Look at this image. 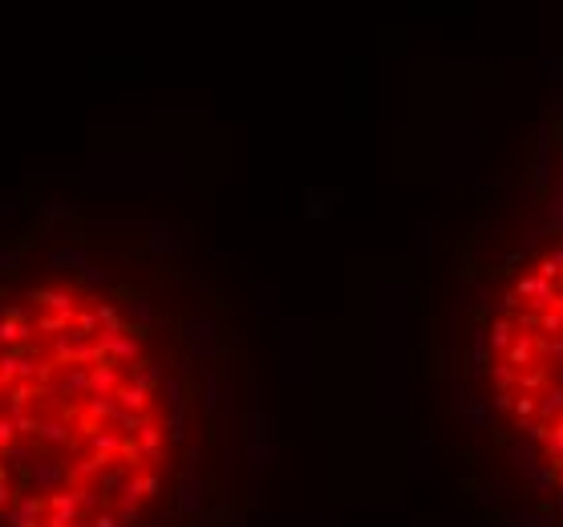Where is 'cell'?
Listing matches in <instances>:
<instances>
[{"label":"cell","mask_w":563,"mask_h":527,"mask_svg":"<svg viewBox=\"0 0 563 527\" xmlns=\"http://www.w3.org/2000/svg\"><path fill=\"white\" fill-rule=\"evenodd\" d=\"M523 475H527L535 495H551L555 491V478H559V466L547 459V462H535V466H523Z\"/></svg>","instance_id":"cell-12"},{"label":"cell","mask_w":563,"mask_h":527,"mask_svg":"<svg viewBox=\"0 0 563 527\" xmlns=\"http://www.w3.org/2000/svg\"><path fill=\"white\" fill-rule=\"evenodd\" d=\"M45 264L53 272H73V276H81L89 268V252L78 244H61V247H49L45 252Z\"/></svg>","instance_id":"cell-7"},{"label":"cell","mask_w":563,"mask_h":527,"mask_svg":"<svg viewBox=\"0 0 563 527\" xmlns=\"http://www.w3.org/2000/svg\"><path fill=\"white\" fill-rule=\"evenodd\" d=\"M519 304H523V297H519V292H511V297H502V309H507V313H515Z\"/></svg>","instance_id":"cell-58"},{"label":"cell","mask_w":563,"mask_h":527,"mask_svg":"<svg viewBox=\"0 0 563 527\" xmlns=\"http://www.w3.org/2000/svg\"><path fill=\"white\" fill-rule=\"evenodd\" d=\"M41 459V446L37 442H13L0 450V462H8V471H29V462Z\"/></svg>","instance_id":"cell-14"},{"label":"cell","mask_w":563,"mask_h":527,"mask_svg":"<svg viewBox=\"0 0 563 527\" xmlns=\"http://www.w3.org/2000/svg\"><path fill=\"white\" fill-rule=\"evenodd\" d=\"M130 475H134L130 466H122V462H110V466H106V471L97 475V491H101V495H113V499H118Z\"/></svg>","instance_id":"cell-18"},{"label":"cell","mask_w":563,"mask_h":527,"mask_svg":"<svg viewBox=\"0 0 563 527\" xmlns=\"http://www.w3.org/2000/svg\"><path fill=\"white\" fill-rule=\"evenodd\" d=\"M559 272H563V268H559L555 260H543V264H539V276H543V280H555Z\"/></svg>","instance_id":"cell-56"},{"label":"cell","mask_w":563,"mask_h":527,"mask_svg":"<svg viewBox=\"0 0 563 527\" xmlns=\"http://www.w3.org/2000/svg\"><path fill=\"white\" fill-rule=\"evenodd\" d=\"M78 292L65 284V288H29V304L32 309H49V313H61V316H78Z\"/></svg>","instance_id":"cell-5"},{"label":"cell","mask_w":563,"mask_h":527,"mask_svg":"<svg viewBox=\"0 0 563 527\" xmlns=\"http://www.w3.org/2000/svg\"><path fill=\"white\" fill-rule=\"evenodd\" d=\"M502 519L511 527H551V515H543V511H507Z\"/></svg>","instance_id":"cell-36"},{"label":"cell","mask_w":563,"mask_h":527,"mask_svg":"<svg viewBox=\"0 0 563 527\" xmlns=\"http://www.w3.org/2000/svg\"><path fill=\"white\" fill-rule=\"evenodd\" d=\"M118 462H122V466H130V471H138V466H142L146 462V450H142V442H138V438H122V450H118Z\"/></svg>","instance_id":"cell-32"},{"label":"cell","mask_w":563,"mask_h":527,"mask_svg":"<svg viewBox=\"0 0 563 527\" xmlns=\"http://www.w3.org/2000/svg\"><path fill=\"white\" fill-rule=\"evenodd\" d=\"M113 515H118V523H122V527L142 523V507H138V503H118V511H113Z\"/></svg>","instance_id":"cell-45"},{"label":"cell","mask_w":563,"mask_h":527,"mask_svg":"<svg viewBox=\"0 0 563 527\" xmlns=\"http://www.w3.org/2000/svg\"><path fill=\"white\" fill-rule=\"evenodd\" d=\"M16 207V199H0V211H13Z\"/></svg>","instance_id":"cell-59"},{"label":"cell","mask_w":563,"mask_h":527,"mask_svg":"<svg viewBox=\"0 0 563 527\" xmlns=\"http://www.w3.org/2000/svg\"><path fill=\"white\" fill-rule=\"evenodd\" d=\"M0 316H8V321H29V309H25V304H4Z\"/></svg>","instance_id":"cell-55"},{"label":"cell","mask_w":563,"mask_h":527,"mask_svg":"<svg viewBox=\"0 0 563 527\" xmlns=\"http://www.w3.org/2000/svg\"><path fill=\"white\" fill-rule=\"evenodd\" d=\"M130 381H138V385H146V390H162L166 373H162L159 361H134V369H130Z\"/></svg>","instance_id":"cell-24"},{"label":"cell","mask_w":563,"mask_h":527,"mask_svg":"<svg viewBox=\"0 0 563 527\" xmlns=\"http://www.w3.org/2000/svg\"><path fill=\"white\" fill-rule=\"evenodd\" d=\"M97 345L106 349V357L118 365H130L138 361V353H142V337L130 329H101L97 333Z\"/></svg>","instance_id":"cell-4"},{"label":"cell","mask_w":563,"mask_h":527,"mask_svg":"<svg viewBox=\"0 0 563 527\" xmlns=\"http://www.w3.org/2000/svg\"><path fill=\"white\" fill-rule=\"evenodd\" d=\"M78 519V511H45V527H73Z\"/></svg>","instance_id":"cell-49"},{"label":"cell","mask_w":563,"mask_h":527,"mask_svg":"<svg viewBox=\"0 0 563 527\" xmlns=\"http://www.w3.org/2000/svg\"><path fill=\"white\" fill-rule=\"evenodd\" d=\"M97 333H101V321H97L94 304L78 309V316H73V337H97Z\"/></svg>","instance_id":"cell-33"},{"label":"cell","mask_w":563,"mask_h":527,"mask_svg":"<svg viewBox=\"0 0 563 527\" xmlns=\"http://www.w3.org/2000/svg\"><path fill=\"white\" fill-rule=\"evenodd\" d=\"M199 466H203V450H191V454H187V466H182V475H178V499H175L178 515H199V511H203V499H207V478L199 475Z\"/></svg>","instance_id":"cell-2"},{"label":"cell","mask_w":563,"mask_h":527,"mask_svg":"<svg viewBox=\"0 0 563 527\" xmlns=\"http://www.w3.org/2000/svg\"><path fill=\"white\" fill-rule=\"evenodd\" d=\"M142 499H146L142 471H134V475L126 478V487H122V495H118V503H142Z\"/></svg>","instance_id":"cell-39"},{"label":"cell","mask_w":563,"mask_h":527,"mask_svg":"<svg viewBox=\"0 0 563 527\" xmlns=\"http://www.w3.org/2000/svg\"><path fill=\"white\" fill-rule=\"evenodd\" d=\"M511 325H515V333L531 337V333H539V313H535V309H523V313L511 316Z\"/></svg>","instance_id":"cell-42"},{"label":"cell","mask_w":563,"mask_h":527,"mask_svg":"<svg viewBox=\"0 0 563 527\" xmlns=\"http://www.w3.org/2000/svg\"><path fill=\"white\" fill-rule=\"evenodd\" d=\"M175 247H178L175 223L154 219V223H150V235H146V252H150V256H175Z\"/></svg>","instance_id":"cell-11"},{"label":"cell","mask_w":563,"mask_h":527,"mask_svg":"<svg viewBox=\"0 0 563 527\" xmlns=\"http://www.w3.org/2000/svg\"><path fill=\"white\" fill-rule=\"evenodd\" d=\"M203 410L207 414L219 410V378L215 373H207V381H203Z\"/></svg>","instance_id":"cell-43"},{"label":"cell","mask_w":563,"mask_h":527,"mask_svg":"<svg viewBox=\"0 0 563 527\" xmlns=\"http://www.w3.org/2000/svg\"><path fill=\"white\" fill-rule=\"evenodd\" d=\"M20 260H25L20 247H0V276H16V272H20Z\"/></svg>","instance_id":"cell-40"},{"label":"cell","mask_w":563,"mask_h":527,"mask_svg":"<svg viewBox=\"0 0 563 527\" xmlns=\"http://www.w3.org/2000/svg\"><path fill=\"white\" fill-rule=\"evenodd\" d=\"M81 207L78 203H65V199H49V203H41V219L45 223H65V219H78Z\"/></svg>","instance_id":"cell-27"},{"label":"cell","mask_w":563,"mask_h":527,"mask_svg":"<svg viewBox=\"0 0 563 527\" xmlns=\"http://www.w3.org/2000/svg\"><path fill=\"white\" fill-rule=\"evenodd\" d=\"M61 390H65V397H89V369L85 365H65Z\"/></svg>","instance_id":"cell-17"},{"label":"cell","mask_w":563,"mask_h":527,"mask_svg":"<svg viewBox=\"0 0 563 527\" xmlns=\"http://www.w3.org/2000/svg\"><path fill=\"white\" fill-rule=\"evenodd\" d=\"M85 414H89V422H118L122 406H118V397H113V394H106V397H85Z\"/></svg>","instance_id":"cell-19"},{"label":"cell","mask_w":563,"mask_h":527,"mask_svg":"<svg viewBox=\"0 0 563 527\" xmlns=\"http://www.w3.org/2000/svg\"><path fill=\"white\" fill-rule=\"evenodd\" d=\"M466 414H470V422H474L478 430H490V422H495V406H490V397L478 402V397L466 394Z\"/></svg>","instance_id":"cell-30"},{"label":"cell","mask_w":563,"mask_h":527,"mask_svg":"<svg viewBox=\"0 0 563 527\" xmlns=\"http://www.w3.org/2000/svg\"><path fill=\"white\" fill-rule=\"evenodd\" d=\"M13 499H16L13 483H0V511H4V507H13Z\"/></svg>","instance_id":"cell-57"},{"label":"cell","mask_w":563,"mask_h":527,"mask_svg":"<svg viewBox=\"0 0 563 527\" xmlns=\"http://www.w3.org/2000/svg\"><path fill=\"white\" fill-rule=\"evenodd\" d=\"M110 462H118V459H106V454H94V450H89L85 459H78L73 466H69V471H73V483H85V478H97L101 471H106V466H110Z\"/></svg>","instance_id":"cell-21"},{"label":"cell","mask_w":563,"mask_h":527,"mask_svg":"<svg viewBox=\"0 0 563 527\" xmlns=\"http://www.w3.org/2000/svg\"><path fill=\"white\" fill-rule=\"evenodd\" d=\"M535 179H539V187H547V182H551V142H547V122H543V130H539V170H535Z\"/></svg>","instance_id":"cell-34"},{"label":"cell","mask_w":563,"mask_h":527,"mask_svg":"<svg viewBox=\"0 0 563 527\" xmlns=\"http://www.w3.org/2000/svg\"><path fill=\"white\" fill-rule=\"evenodd\" d=\"M486 341H490L495 353H507L511 341H515V325H511V316H495V321H490V329H486Z\"/></svg>","instance_id":"cell-20"},{"label":"cell","mask_w":563,"mask_h":527,"mask_svg":"<svg viewBox=\"0 0 563 527\" xmlns=\"http://www.w3.org/2000/svg\"><path fill=\"white\" fill-rule=\"evenodd\" d=\"M122 321H126L130 333H138V337H142V329L154 325V297H146V292L126 297V300H122Z\"/></svg>","instance_id":"cell-6"},{"label":"cell","mask_w":563,"mask_h":527,"mask_svg":"<svg viewBox=\"0 0 563 527\" xmlns=\"http://www.w3.org/2000/svg\"><path fill=\"white\" fill-rule=\"evenodd\" d=\"M122 430H101L97 426L94 434H85V442H89V450L94 454H106V459H118V450H122Z\"/></svg>","instance_id":"cell-16"},{"label":"cell","mask_w":563,"mask_h":527,"mask_svg":"<svg viewBox=\"0 0 563 527\" xmlns=\"http://www.w3.org/2000/svg\"><path fill=\"white\" fill-rule=\"evenodd\" d=\"M113 397H118V406H122V410H130V414H146L150 390H146V385H138V381H122Z\"/></svg>","instance_id":"cell-15"},{"label":"cell","mask_w":563,"mask_h":527,"mask_svg":"<svg viewBox=\"0 0 563 527\" xmlns=\"http://www.w3.org/2000/svg\"><path fill=\"white\" fill-rule=\"evenodd\" d=\"M515 390H495L490 394V406H495V414H507V410H515Z\"/></svg>","instance_id":"cell-50"},{"label":"cell","mask_w":563,"mask_h":527,"mask_svg":"<svg viewBox=\"0 0 563 527\" xmlns=\"http://www.w3.org/2000/svg\"><path fill=\"white\" fill-rule=\"evenodd\" d=\"M515 378H519V373H515L507 361H502V357L490 365V381H495V390H515Z\"/></svg>","instance_id":"cell-38"},{"label":"cell","mask_w":563,"mask_h":527,"mask_svg":"<svg viewBox=\"0 0 563 527\" xmlns=\"http://www.w3.org/2000/svg\"><path fill=\"white\" fill-rule=\"evenodd\" d=\"M515 418H519V422L539 418V402H535V397H527V394H519V397H515Z\"/></svg>","instance_id":"cell-47"},{"label":"cell","mask_w":563,"mask_h":527,"mask_svg":"<svg viewBox=\"0 0 563 527\" xmlns=\"http://www.w3.org/2000/svg\"><path fill=\"white\" fill-rule=\"evenodd\" d=\"M8 475H13V471H8V462H0V483H8Z\"/></svg>","instance_id":"cell-60"},{"label":"cell","mask_w":563,"mask_h":527,"mask_svg":"<svg viewBox=\"0 0 563 527\" xmlns=\"http://www.w3.org/2000/svg\"><path fill=\"white\" fill-rule=\"evenodd\" d=\"M20 434H16V422H13V414H0V450L4 446H13Z\"/></svg>","instance_id":"cell-51"},{"label":"cell","mask_w":563,"mask_h":527,"mask_svg":"<svg viewBox=\"0 0 563 527\" xmlns=\"http://www.w3.org/2000/svg\"><path fill=\"white\" fill-rule=\"evenodd\" d=\"M515 385L523 390V394H543L547 390V365H539V369H519V378H515Z\"/></svg>","instance_id":"cell-29"},{"label":"cell","mask_w":563,"mask_h":527,"mask_svg":"<svg viewBox=\"0 0 563 527\" xmlns=\"http://www.w3.org/2000/svg\"><path fill=\"white\" fill-rule=\"evenodd\" d=\"M37 329L49 333V337H61V333L73 329V316H61V313H41V316H37Z\"/></svg>","instance_id":"cell-35"},{"label":"cell","mask_w":563,"mask_h":527,"mask_svg":"<svg viewBox=\"0 0 563 527\" xmlns=\"http://www.w3.org/2000/svg\"><path fill=\"white\" fill-rule=\"evenodd\" d=\"M45 503H49V511H78V515H81V503H78V487H65V491L49 495Z\"/></svg>","instance_id":"cell-37"},{"label":"cell","mask_w":563,"mask_h":527,"mask_svg":"<svg viewBox=\"0 0 563 527\" xmlns=\"http://www.w3.org/2000/svg\"><path fill=\"white\" fill-rule=\"evenodd\" d=\"M547 454H551V462L563 471V422H555L551 426V438H547Z\"/></svg>","instance_id":"cell-44"},{"label":"cell","mask_w":563,"mask_h":527,"mask_svg":"<svg viewBox=\"0 0 563 527\" xmlns=\"http://www.w3.org/2000/svg\"><path fill=\"white\" fill-rule=\"evenodd\" d=\"M13 422H16V434H29V438H37V426H41V418L37 414H13Z\"/></svg>","instance_id":"cell-48"},{"label":"cell","mask_w":563,"mask_h":527,"mask_svg":"<svg viewBox=\"0 0 563 527\" xmlns=\"http://www.w3.org/2000/svg\"><path fill=\"white\" fill-rule=\"evenodd\" d=\"M531 357H535V337H523V333H519L515 341H511V349L502 353V361L511 365L515 373H519V369H523L527 361H531Z\"/></svg>","instance_id":"cell-22"},{"label":"cell","mask_w":563,"mask_h":527,"mask_svg":"<svg viewBox=\"0 0 563 527\" xmlns=\"http://www.w3.org/2000/svg\"><path fill=\"white\" fill-rule=\"evenodd\" d=\"M0 297H8V280H0Z\"/></svg>","instance_id":"cell-62"},{"label":"cell","mask_w":563,"mask_h":527,"mask_svg":"<svg viewBox=\"0 0 563 527\" xmlns=\"http://www.w3.org/2000/svg\"><path fill=\"white\" fill-rule=\"evenodd\" d=\"M555 515H563V495H559V499H555Z\"/></svg>","instance_id":"cell-61"},{"label":"cell","mask_w":563,"mask_h":527,"mask_svg":"<svg viewBox=\"0 0 563 527\" xmlns=\"http://www.w3.org/2000/svg\"><path fill=\"white\" fill-rule=\"evenodd\" d=\"M4 394H8V385H4V381H0V397H4Z\"/></svg>","instance_id":"cell-63"},{"label":"cell","mask_w":563,"mask_h":527,"mask_svg":"<svg viewBox=\"0 0 563 527\" xmlns=\"http://www.w3.org/2000/svg\"><path fill=\"white\" fill-rule=\"evenodd\" d=\"M539 329L547 333V337H559L563 333V309H551V313L539 316Z\"/></svg>","instance_id":"cell-46"},{"label":"cell","mask_w":563,"mask_h":527,"mask_svg":"<svg viewBox=\"0 0 563 527\" xmlns=\"http://www.w3.org/2000/svg\"><path fill=\"white\" fill-rule=\"evenodd\" d=\"M45 511L49 503L37 491H25L13 499V507L0 511V523L4 527H45Z\"/></svg>","instance_id":"cell-3"},{"label":"cell","mask_w":563,"mask_h":527,"mask_svg":"<svg viewBox=\"0 0 563 527\" xmlns=\"http://www.w3.org/2000/svg\"><path fill=\"white\" fill-rule=\"evenodd\" d=\"M37 446H45V450H61V446H73V434H69V422L65 418H41V426H37Z\"/></svg>","instance_id":"cell-8"},{"label":"cell","mask_w":563,"mask_h":527,"mask_svg":"<svg viewBox=\"0 0 563 527\" xmlns=\"http://www.w3.org/2000/svg\"><path fill=\"white\" fill-rule=\"evenodd\" d=\"M4 397H8V410L4 414H25L29 410V402L37 397V381H13Z\"/></svg>","instance_id":"cell-23"},{"label":"cell","mask_w":563,"mask_h":527,"mask_svg":"<svg viewBox=\"0 0 563 527\" xmlns=\"http://www.w3.org/2000/svg\"><path fill=\"white\" fill-rule=\"evenodd\" d=\"M32 341V321H8L0 316V349H20Z\"/></svg>","instance_id":"cell-13"},{"label":"cell","mask_w":563,"mask_h":527,"mask_svg":"<svg viewBox=\"0 0 563 527\" xmlns=\"http://www.w3.org/2000/svg\"><path fill=\"white\" fill-rule=\"evenodd\" d=\"M191 345L199 357H211L215 345H219V325L215 316H191Z\"/></svg>","instance_id":"cell-9"},{"label":"cell","mask_w":563,"mask_h":527,"mask_svg":"<svg viewBox=\"0 0 563 527\" xmlns=\"http://www.w3.org/2000/svg\"><path fill=\"white\" fill-rule=\"evenodd\" d=\"M69 483H73L69 462L53 459V454H41V459L29 462V471H25V491H37V495H57V491H65Z\"/></svg>","instance_id":"cell-1"},{"label":"cell","mask_w":563,"mask_h":527,"mask_svg":"<svg viewBox=\"0 0 563 527\" xmlns=\"http://www.w3.org/2000/svg\"><path fill=\"white\" fill-rule=\"evenodd\" d=\"M78 280H81L85 292H97V288H106V284H118V268H97V264H89Z\"/></svg>","instance_id":"cell-26"},{"label":"cell","mask_w":563,"mask_h":527,"mask_svg":"<svg viewBox=\"0 0 563 527\" xmlns=\"http://www.w3.org/2000/svg\"><path fill=\"white\" fill-rule=\"evenodd\" d=\"M535 402H539V418H563V385H547L543 394H535Z\"/></svg>","instance_id":"cell-28"},{"label":"cell","mask_w":563,"mask_h":527,"mask_svg":"<svg viewBox=\"0 0 563 527\" xmlns=\"http://www.w3.org/2000/svg\"><path fill=\"white\" fill-rule=\"evenodd\" d=\"M138 442H142V450H146V462H159L162 459V430L146 418L142 426H138V434H134Z\"/></svg>","instance_id":"cell-25"},{"label":"cell","mask_w":563,"mask_h":527,"mask_svg":"<svg viewBox=\"0 0 563 527\" xmlns=\"http://www.w3.org/2000/svg\"><path fill=\"white\" fill-rule=\"evenodd\" d=\"M142 487H146V499H150V495H159V491H162L159 471H146V475H142Z\"/></svg>","instance_id":"cell-53"},{"label":"cell","mask_w":563,"mask_h":527,"mask_svg":"<svg viewBox=\"0 0 563 527\" xmlns=\"http://www.w3.org/2000/svg\"><path fill=\"white\" fill-rule=\"evenodd\" d=\"M20 349H0V381L4 385H13V381H20Z\"/></svg>","instance_id":"cell-31"},{"label":"cell","mask_w":563,"mask_h":527,"mask_svg":"<svg viewBox=\"0 0 563 527\" xmlns=\"http://www.w3.org/2000/svg\"><path fill=\"white\" fill-rule=\"evenodd\" d=\"M543 228H563V191L555 195V203H551L547 215H543Z\"/></svg>","instance_id":"cell-52"},{"label":"cell","mask_w":563,"mask_h":527,"mask_svg":"<svg viewBox=\"0 0 563 527\" xmlns=\"http://www.w3.org/2000/svg\"><path fill=\"white\" fill-rule=\"evenodd\" d=\"M78 503H81V515H97V511H101V491L81 487V483H78Z\"/></svg>","instance_id":"cell-41"},{"label":"cell","mask_w":563,"mask_h":527,"mask_svg":"<svg viewBox=\"0 0 563 527\" xmlns=\"http://www.w3.org/2000/svg\"><path fill=\"white\" fill-rule=\"evenodd\" d=\"M122 385V373H118V361H101L89 369V397H106V394H118Z\"/></svg>","instance_id":"cell-10"},{"label":"cell","mask_w":563,"mask_h":527,"mask_svg":"<svg viewBox=\"0 0 563 527\" xmlns=\"http://www.w3.org/2000/svg\"><path fill=\"white\" fill-rule=\"evenodd\" d=\"M89 527H122V523H118V515H113V511H97Z\"/></svg>","instance_id":"cell-54"}]
</instances>
